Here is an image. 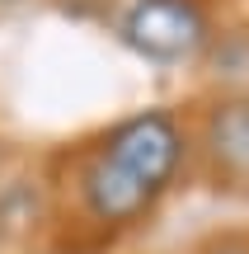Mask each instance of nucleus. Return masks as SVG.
Wrapping results in <instances>:
<instances>
[{"mask_svg":"<svg viewBox=\"0 0 249 254\" xmlns=\"http://www.w3.org/2000/svg\"><path fill=\"white\" fill-rule=\"evenodd\" d=\"M94 151H103L137 184H146L155 198H165V193L179 184V174H184L193 141H188V127H184L179 113L141 109V113L118 118L113 127H103V132L94 136Z\"/></svg>","mask_w":249,"mask_h":254,"instance_id":"nucleus-1","label":"nucleus"},{"mask_svg":"<svg viewBox=\"0 0 249 254\" xmlns=\"http://www.w3.org/2000/svg\"><path fill=\"white\" fill-rule=\"evenodd\" d=\"M118 38L146 62H188L212 43V14L202 0H132Z\"/></svg>","mask_w":249,"mask_h":254,"instance_id":"nucleus-2","label":"nucleus"},{"mask_svg":"<svg viewBox=\"0 0 249 254\" xmlns=\"http://www.w3.org/2000/svg\"><path fill=\"white\" fill-rule=\"evenodd\" d=\"M71 193H75V207H80V217L90 221V226L108 231V236H118V231H132L141 226V221L155 212V193L146 189V184H137L122 165H113L103 151H85L80 160H75V174H71Z\"/></svg>","mask_w":249,"mask_h":254,"instance_id":"nucleus-3","label":"nucleus"},{"mask_svg":"<svg viewBox=\"0 0 249 254\" xmlns=\"http://www.w3.org/2000/svg\"><path fill=\"white\" fill-rule=\"evenodd\" d=\"M198 155L216 179L245 189L249 184V94L212 99L198 123Z\"/></svg>","mask_w":249,"mask_h":254,"instance_id":"nucleus-4","label":"nucleus"},{"mask_svg":"<svg viewBox=\"0 0 249 254\" xmlns=\"http://www.w3.org/2000/svg\"><path fill=\"white\" fill-rule=\"evenodd\" d=\"M198 254H249V236H216V240H207Z\"/></svg>","mask_w":249,"mask_h":254,"instance_id":"nucleus-5","label":"nucleus"}]
</instances>
